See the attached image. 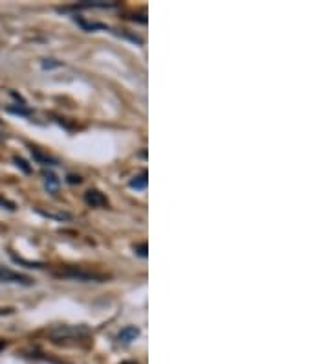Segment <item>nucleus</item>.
I'll use <instances>...</instances> for the list:
<instances>
[{
	"label": "nucleus",
	"instance_id": "f257e3e1",
	"mask_svg": "<svg viewBox=\"0 0 330 364\" xmlns=\"http://www.w3.org/2000/svg\"><path fill=\"white\" fill-rule=\"evenodd\" d=\"M88 331L84 328H57L55 331H52V341L57 342V344H62V342L68 341H79V338L87 337Z\"/></svg>",
	"mask_w": 330,
	"mask_h": 364
},
{
	"label": "nucleus",
	"instance_id": "f03ea898",
	"mask_svg": "<svg viewBox=\"0 0 330 364\" xmlns=\"http://www.w3.org/2000/svg\"><path fill=\"white\" fill-rule=\"evenodd\" d=\"M0 284H18V285H31L33 280L30 276L21 274V272H15L11 269H6V267H0Z\"/></svg>",
	"mask_w": 330,
	"mask_h": 364
},
{
	"label": "nucleus",
	"instance_id": "7ed1b4c3",
	"mask_svg": "<svg viewBox=\"0 0 330 364\" xmlns=\"http://www.w3.org/2000/svg\"><path fill=\"white\" fill-rule=\"evenodd\" d=\"M59 276L62 278H72V280H79V282H101L105 280V276H99V274H92V272H83V271H75V269H70V271H65L61 272Z\"/></svg>",
	"mask_w": 330,
	"mask_h": 364
},
{
	"label": "nucleus",
	"instance_id": "20e7f679",
	"mask_svg": "<svg viewBox=\"0 0 330 364\" xmlns=\"http://www.w3.org/2000/svg\"><path fill=\"white\" fill-rule=\"evenodd\" d=\"M84 203H87L90 208H106L109 206V200L103 196L101 191L97 190H88L84 193Z\"/></svg>",
	"mask_w": 330,
	"mask_h": 364
},
{
	"label": "nucleus",
	"instance_id": "39448f33",
	"mask_svg": "<svg viewBox=\"0 0 330 364\" xmlns=\"http://www.w3.org/2000/svg\"><path fill=\"white\" fill-rule=\"evenodd\" d=\"M138 337H140V329L134 328V326H128V328L119 331V341L121 342H132L136 341Z\"/></svg>",
	"mask_w": 330,
	"mask_h": 364
},
{
	"label": "nucleus",
	"instance_id": "423d86ee",
	"mask_svg": "<svg viewBox=\"0 0 330 364\" xmlns=\"http://www.w3.org/2000/svg\"><path fill=\"white\" fill-rule=\"evenodd\" d=\"M31 155H33V159H35L37 162H40L43 166H55V164H57V160L52 159V156H48V155H43V153L37 151V149H31Z\"/></svg>",
	"mask_w": 330,
	"mask_h": 364
},
{
	"label": "nucleus",
	"instance_id": "0eeeda50",
	"mask_svg": "<svg viewBox=\"0 0 330 364\" xmlns=\"http://www.w3.org/2000/svg\"><path fill=\"white\" fill-rule=\"evenodd\" d=\"M131 188H134V190H145L147 188V171H141L138 177L132 178Z\"/></svg>",
	"mask_w": 330,
	"mask_h": 364
},
{
	"label": "nucleus",
	"instance_id": "6e6552de",
	"mask_svg": "<svg viewBox=\"0 0 330 364\" xmlns=\"http://www.w3.org/2000/svg\"><path fill=\"white\" fill-rule=\"evenodd\" d=\"M116 2H81L79 8H114Z\"/></svg>",
	"mask_w": 330,
	"mask_h": 364
},
{
	"label": "nucleus",
	"instance_id": "1a4fd4ad",
	"mask_svg": "<svg viewBox=\"0 0 330 364\" xmlns=\"http://www.w3.org/2000/svg\"><path fill=\"white\" fill-rule=\"evenodd\" d=\"M15 164L18 166V168L22 169V171H24V173H31V168L30 166L26 164V160H22V159H18V156H15Z\"/></svg>",
	"mask_w": 330,
	"mask_h": 364
},
{
	"label": "nucleus",
	"instance_id": "9d476101",
	"mask_svg": "<svg viewBox=\"0 0 330 364\" xmlns=\"http://www.w3.org/2000/svg\"><path fill=\"white\" fill-rule=\"evenodd\" d=\"M134 252L138 254V256H141V258H145L147 256V245H134Z\"/></svg>",
	"mask_w": 330,
	"mask_h": 364
},
{
	"label": "nucleus",
	"instance_id": "9b49d317",
	"mask_svg": "<svg viewBox=\"0 0 330 364\" xmlns=\"http://www.w3.org/2000/svg\"><path fill=\"white\" fill-rule=\"evenodd\" d=\"M8 111L15 112V114H21V116H30V111H28V109H22V107H9Z\"/></svg>",
	"mask_w": 330,
	"mask_h": 364
},
{
	"label": "nucleus",
	"instance_id": "f8f14e48",
	"mask_svg": "<svg viewBox=\"0 0 330 364\" xmlns=\"http://www.w3.org/2000/svg\"><path fill=\"white\" fill-rule=\"evenodd\" d=\"M44 177H46V184H50V186H57L59 184V181H57V177H55V175L53 173H44Z\"/></svg>",
	"mask_w": 330,
	"mask_h": 364
},
{
	"label": "nucleus",
	"instance_id": "ddd939ff",
	"mask_svg": "<svg viewBox=\"0 0 330 364\" xmlns=\"http://www.w3.org/2000/svg\"><path fill=\"white\" fill-rule=\"evenodd\" d=\"M68 182H70V184H75V182H77V184H79V182H81V177H75V175H70V177H68Z\"/></svg>",
	"mask_w": 330,
	"mask_h": 364
},
{
	"label": "nucleus",
	"instance_id": "4468645a",
	"mask_svg": "<svg viewBox=\"0 0 330 364\" xmlns=\"http://www.w3.org/2000/svg\"><path fill=\"white\" fill-rule=\"evenodd\" d=\"M4 346H6V342H4V341H0V351L4 350Z\"/></svg>",
	"mask_w": 330,
	"mask_h": 364
},
{
	"label": "nucleus",
	"instance_id": "2eb2a0df",
	"mask_svg": "<svg viewBox=\"0 0 330 364\" xmlns=\"http://www.w3.org/2000/svg\"><path fill=\"white\" fill-rule=\"evenodd\" d=\"M121 364H136V363H131V360H127V363H121Z\"/></svg>",
	"mask_w": 330,
	"mask_h": 364
},
{
	"label": "nucleus",
	"instance_id": "dca6fc26",
	"mask_svg": "<svg viewBox=\"0 0 330 364\" xmlns=\"http://www.w3.org/2000/svg\"><path fill=\"white\" fill-rule=\"evenodd\" d=\"M0 140H2V136H0Z\"/></svg>",
	"mask_w": 330,
	"mask_h": 364
}]
</instances>
